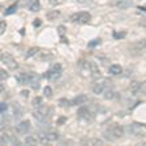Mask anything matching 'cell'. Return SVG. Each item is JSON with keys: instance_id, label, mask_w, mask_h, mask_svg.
<instances>
[{"instance_id": "obj_1", "label": "cell", "mask_w": 146, "mask_h": 146, "mask_svg": "<svg viewBox=\"0 0 146 146\" xmlns=\"http://www.w3.org/2000/svg\"><path fill=\"white\" fill-rule=\"evenodd\" d=\"M124 136V129H123L121 125H111L106 129L104 132V137H106V140L108 141H116V140H120L121 137Z\"/></svg>"}, {"instance_id": "obj_2", "label": "cell", "mask_w": 146, "mask_h": 146, "mask_svg": "<svg viewBox=\"0 0 146 146\" xmlns=\"http://www.w3.org/2000/svg\"><path fill=\"white\" fill-rule=\"evenodd\" d=\"M0 141H1L3 145H20V142H18V140L16 138V136L9 131V129H3V131H1Z\"/></svg>"}, {"instance_id": "obj_3", "label": "cell", "mask_w": 146, "mask_h": 146, "mask_svg": "<svg viewBox=\"0 0 146 146\" xmlns=\"http://www.w3.org/2000/svg\"><path fill=\"white\" fill-rule=\"evenodd\" d=\"M84 67L88 69L89 77H90L91 80H98V78H100L99 68H98V65H97L95 63H93V61H85Z\"/></svg>"}, {"instance_id": "obj_4", "label": "cell", "mask_w": 146, "mask_h": 146, "mask_svg": "<svg viewBox=\"0 0 146 146\" xmlns=\"http://www.w3.org/2000/svg\"><path fill=\"white\" fill-rule=\"evenodd\" d=\"M69 20L72 22H76V24H88L91 20V16L89 12H77L70 16Z\"/></svg>"}, {"instance_id": "obj_5", "label": "cell", "mask_w": 146, "mask_h": 146, "mask_svg": "<svg viewBox=\"0 0 146 146\" xmlns=\"http://www.w3.org/2000/svg\"><path fill=\"white\" fill-rule=\"evenodd\" d=\"M110 86H111V81H110V80H102V81H98L94 84L93 91H94L95 94H102V93H104Z\"/></svg>"}, {"instance_id": "obj_6", "label": "cell", "mask_w": 146, "mask_h": 146, "mask_svg": "<svg viewBox=\"0 0 146 146\" xmlns=\"http://www.w3.org/2000/svg\"><path fill=\"white\" fill-rule=\"evenodd\" d=\"M1 61H3L4 65H7L9 69H12V70H15V69H17L18 68V63L16 61V59L12 58L9 54H3L1 55Z\"/></svg>"}, {"instance_id": "obj_7", "label": "cell", "mask_w": 146, "mask_h": 146, "mask_svg": "<svg viewBox=\"0 0 146 146\" xmlns=\"http://www.w3.org/2000/svg\"><path fill=\"white\" fill-rule=\"evenodd\" d=\"M50 113H51V108H50V107L40 106V107H38V108H35V111H34V117H36L38 120H44Z\"/></svg>"}, {"instance_id": "obj_8", "label": "cell", "mask_w": 146, "mask_h": 146, "mask_svg": "<svg viewBox=\"0 0 146 146\" xmlns=\"http://www.w3.org/2000/svg\"><path fill=\"white\" fill-rule=\"evenodd\" d=\"M40 138V143H50V142H54V141H56L59 138V134L58 132L55 131H50V132H46V133H43L42 136L39 137Z\"/></svg>"}, {"instance_id": "obj_9", "label": "cell", "mask_w": 146, "mask_h": 146, "mask_svg": "<svg viewBox=\"0 0 146 146\" xmlns=\"http://www.w3.org/2000/svg\"><path fill=\"white\" fill-rule=\"evenodd\" d=\"M38 78V76H35L34 73H21V74H18L17 76V81L20 82V84H33V80Z\"/></svg>"}, {"instance_id": "obj_10", "label": "cell", "mask_w": 146, "mask_h": 146, "mask_svg": "<svg viewBox=\"0 0 146 146\" xmlns=\"http://www.w3.org/2000/svg\"><path fill=\"white\" fill-rule=\"evenodd\" d=\"M60 74H61V65L60 64H55L54 67L47 72L46 76L48 77V78H54V77H58V76H60Z\"/></svg>"}, {"instance_id": "obj_11", "label": "cell", "mask_w": 146, "mask_h": 146, "mask_svg": "<svg viewBox=\"0 0 146 146\" xmlns=\"http://www.w3.org/2000/svg\"><path fill=\"white\" fill-rule=\"evenodd\" d=\"M31 124L29 120H24V121H21L20 124L17 125V132L18 133H21V134H25L29 132V129H30Z\"/></svg>"}, {"instance_id": "obj_12", "label": "cell", "mask_w": 146, "mask_h": 146, "mask_svg": "<svg viewBox=\"0 0 146 146\" xmlns=\"http://www.w3.org/2000/svg\"><path fill=\"white\" fill-rule=\"evenodd\" d=\"M26 5L31 12H38V11L40 9L39 0H26Z\"/></svg>"}, {"instance_id": "obj_13", "label": "cell", "mask_w": 146, "mask_h": 146, "mask_svg": "<svg viewBox=\"0 0 146 146\" xmlns=\"http://www.w3.org/2000/svg\"><path fill=\"white\" fill-rule=\"evenodd\" d=\"M113 5H116L117 8H120V9H127L128 7L132 5V1L131 0H115Z\"/></svg>"}, {"instance_id": "obj_14", "label": "cell", "mask_w": 146, "mask_h": 146, "mask_svg": "<svg viewBox=\"0 0 146 146\" xmlns=\"http://www.w3.org/2000/svg\"><path fill=\"white\" fill-rule=\"evenodd\" d=\"M108 72L111 73L112 76H119V74H121L123 68H121V65H119V64H113V65H111V67H110Z\"/></svg>"}, {"instance_id": "obj_15", "label": "cell", "mask_w": 146, "mask_h": 146, "mask_svg": "<svg viewBox=\"0 0 146 146\" xmlns=\"http://www.w3.org/2000/svg\"><path fill=\"white\" fill-rule=\"evenodd\" d=\"M78 116L81 119H85V120L91 119V113H90V111H89V108H86V107H81V108L78 110Z\"/></svg>"}, {"instance_id": "obj_16", "label": "cell", "mask_w": 146, "mask_h": 146, "mask_svg": "<svg viewBox=\"0 0 146 146\" xmlns=\"http://www.w3.org/2000/svg\"><path fill=\"white\" fill-rule=\"evenodd\" d=\"M25 142H26L27 145H39L40 138L39 137H35V136H29V137H26Z\"/></svg>"}, {"instance_id": "obj_17", "label": "cell", "mask_w": 146, "mask_h": 146, "mask_svg": "<svg viewBox=\"0 0 146 146\" xmlns=\"http://www.w3.org/2000/svg\"><path fill=\"white\" fill-rule=\"evenodd\" d=\"M59 16H60V12H59V11H51V12H48L47 15H46V17H47V20L52 21V20H55V18H58Z\"/></svg>"}, {"instance_id": "obj_18", "label": "cell", "mask_w": 146, "mask_h": 146, "mask_svg": "<svg viewBox=\"0 0 146 146\" xmlns=\"http://www.w3.org/2000/svg\"><path fill=\"white\" fill-rule=\"evenodd\" d=\"M86 100V98L84 97V95H80V97H77V98H74V99L70 102V106H73V104H80V103H84Z\"/></svg>"}, {"instance_id": "obj_19", "label": "cell", "mask_w": 146, "mask_h": 146, "mask_svg": "<svg viewBox=\"0 0 146 146\" xmlns=\"http://www.w3.org/2000/svg\"><path fill=\"white\" fill-rule=\"evenodd\" d=\"M43 99L40 97H35L33 99V107H35V108H38V107H40V106H43Z\"/></svg>"}, {"instance_id": "obj_20", "label": "cell", "mask_w": 146, "mask_h": 146, "mask_svg": "<svg viewBox=\"0 0 146 146\" xmlns=\"http://www.w3.org/2000/svg\"><path fill=\"white\" fill-rule=\"evenodd\" d=\"M88 145H103V141L99 140V138H91V140L86 141Z\"/></svg>"}, {"instance_id": "obj_21", "label": "cell", "mask_w": 146, "mask_h": 146, "mask_svg": "<svg viewBox=\"0 0 146 146\" xmlns=\"http://www.w3.org/2000/svg\"><path fill=\"white\" fill-rule=\"evenodd\" d=\"M113 97H115V91H113V90L107 89V90L104 91V98H106V99H112Z\"/></svg>"}, {"instance_id": "obj_22", "label": "cell", "mask_w": 146, "mask_h": 146, "mask_svg": "<svg viewBox=\"0 0 146 146\" xmlns=\"http://www.w3.org/2000/svg\"><path fill=\"white\" fill-rule=\"evenodd\" d=\"M138 93L142 95H146V81L140 82V88H138Z\"/></svg>"}, {"instance_id": "obj_23", "label": "cell", "mask_w": 146, "mask_h": 146, "mask_svg": "<svg viewBox=\"0 0 146 146\" xmlns=\"http://www.w3.org/2000/svg\"><path fill=\"white\" fill-rule=\"evenodd\" d=\"M138 88H140V82L138 81H133L131 84V90L133 91V94H136L137 91H138Z\"/></svg>"}, {"instance_id": "obj_24", "label": "cell", "mask_w": 146, "mask_h": 146, "mask_svg": "<svg viewBox=\"0 0 146 146\" xmlns=\"http://www.w3.org/2000/svg\"><path fill=\"white\" fill-rule=\"evenodd\" d=\"M39 52V48L38 47H33V48L29 50V52L26 54V58H31V56H34L35 54H38Z\"/></svg>"}, {"instance_id": "obj_25", "label": "cell", "mask_w": 146, "mask_h": 146, "mask_svg": "<svg viewBox=\"0 0 146 146\" xmlns=\"http://www.w3.org/2000/svg\"><path fill=\"white\" fill-rule=\"evenodd\" d=\"M43 94H44L46 98H51L52 97V89L50 88V86H46V88L43 89Z\"/></svg>"}, {"instance_id": "obj_26", "label": "cell", "mask_w": 146, "mask_h": 146, "mask_svg": "<svg viewBox=\"0 0 146 146\" xmlns=\"http://www.w3.org/2000/svg\"><path fill=\"white\" fill-rule=\"evenodd\" d=\"M16 9H17V3L12 4V5L9 7V8L7 9V11H5V12H4V13H5L7 16H8V15H11V13H15V12H16Z\"/></svg>"}, {"instance_id": "obj_27", "label": "cell", "mask_w": 146, "mask_h": 146, "mask_svg": "<svg viewBox=\"0 0 146 146\" xmlns=\"http://www.w3.org/2000/svg\"><path fill=\"white\" fill-rule=\"evenodd\" d=\"M113 35V38H116V39H121V38H124L125 35H127V31H121V33H113L112 34Z\"/></svg>"}, {"instance_id": "obj_28", "label": "cell", "mask_w": 146, "mask_h": 146, "mask_svg": "<svg viewBox=\"0 0 146 146\" xmlns=\"http://www.w3.org/2000/svg\"><path fill=\"white\" fill-rule=\"evenodd\" d=\"M5 29H7L5 21H1V24H0V34H4V33H5Z\"/></svg>"}, {"instance_id": "obj_29", "label": "cell", "mask_w": 146, "mask_h": 146, "mask_svg": "<svg viewBox=\"0 0 146 146\" xmlns=\"http://www.w3.org/2000/svg\"><path fill=\"white\" fill-rule=\"evenodd\" d=\"M0 78H1V81H4V80H7L8 78V73L5 72V70H0Z\"/></svg>"}, {"instance_id": "obj_30", "label": "cell", "mask_w": 146, "mask_h": 146, "mask_svg": "<svg viewBox=\"0 0 146 146\" xmlns=\"http://www.w3.org/2000/svg\"><path fill=\"white\" fill-rule=\"evenodd\" d=\"M59 103H60V106H61V107H64V106H69V104H67V103H68V100H67V99H60V100H59Z\"/></svg>"}, {"instance_id": "obj_31", "label": "cell", "mask_w": 146, "mask_h": 146, "mask_svg": "<svg viewBox=\"0 0 146 146\" xmlns=\"http://www.w3.org/2000/svg\"><path fill=\"white\" fill-rule=\"evenodd\" d=\"M0 111H1V113H5V111H7V104L5 103H1V106H0Z\"/></svg>"}, {"instance_id": "obj_32", "label": "cell", "mask_w": 146, "mask_h": 146, "mask_svg": "<svg viewBox=\"0 0 146 146\" xmlns=\"http://www.w3.org/2000/svg\"><path fill=\"white\" fill-rule=\"evenodd\" d=\"M99 42H100V39H99V38H98V39H95L94 42H90V43H89V46H90V47H93V46H97V44H99Z\"/></svg>"}, {"instance_id": "obj_33", "label": "cell", "mask_w": 146, "mask_h": 146, "mask_svg": "<svg viewBox=\"0 0 146 146\" xmlns=\"http://www.w3.org/2000/svg\"><path fill=\"white\" fill-rule=\"evenodd\" d=\"M65 121H67V117H64V116H61V117H59L58 124H61V123H65Z\"/></svg>"}, {"instance_id": "obj_34", "label": "cell", "mask_w": 146, "mask_h": 146, "mask_svg": "<svg viewBox=\"0 0 146 146\" xmlns=\"http://www.w3.org/2000/svg\"><path fill=\"white\" fill-rule=\"evenodd\" d=\"M77 1H78V3H90V0H77Z\"/></svg>"}, {"instance_id": "obj_35", "label": "cell", "mask_w": 146, "mask_h": 146, "mask_svg": "<svg viewBox=\"0 0 146 146\" xmlns=\"http://www.w3.org/2000/svg\"><path fill=\"white\" fill-rule=\"evenodd\" d=\"M40 24V21H39V18H36V21L34 22V25H35V26H38V25Z\"/></svg>"}]
</instances>
